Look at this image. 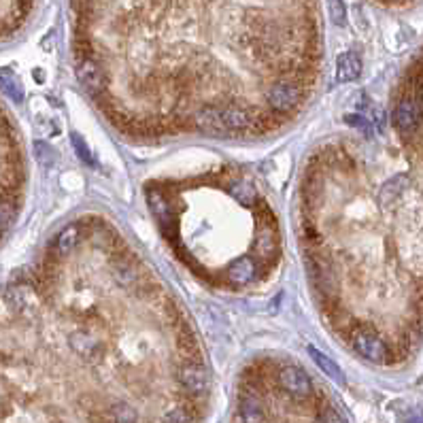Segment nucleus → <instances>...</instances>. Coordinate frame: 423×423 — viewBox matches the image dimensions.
<instances>
[{
  "label": "nucleus",
  "mask_w": 423,
  "mask_h": 423,
  "mask_svg": "<svg viewBox=\"0 0 423 423\" xmlns=\"http://www.w3.org/2000/svg\"><path fill=\"white\" fill-rule=\"evenodd\" d=\"M73 147H75V151H77V155L81 157V160L85 162V164H94V157H92V151H89V147H87V143L79 136V134H73Z\"/></svg>",
  "instance_id": "aec40b11"
},
{
  "label": "nucleus",
  "mask_w": 423,
  "mask_h": 423,
  "mask_svg": "<svg viewBox=\"0 0 423 423\" xmlns=\"http://www.w3.org/2000/svg\"><path fill=\"white\" fill-rule=\"evenodd\" d=\"M164 423H192V415L185 406H177L164 415Z\"/></svg>",
  "instance_id": "6ab92c4d"
},
{
  "label": "nucleus",
  "mask_w": 423,
  "mask_h": 423,
  "mask_svg": "<svg viewBox=\"0 0 423 423\" xmlns=\"http://www.w3.org/2000/svg\"><path fill=\"white\" fill-rule=\"evenodd\" d=\"M277 251H279V236H277L275 226H273V224L259 226L257 236H255V245H253V253H255L259 259L268 261V259L275 257Z\"/></svg>",
  "instance_id": "6e6552de"
},
{
  "label": "nucleus",
  "mask_w": 423,
  "mask_h": 423,
  "mask_svg": "<svg viewBox=\"0 0 423 423\" xmlns=\"http://www.w3.org/2000/svg\"><path fill=\"white\" fill-rule=\"evenodd\" d=\"M111 419L113 423H136V410L128 402H115L111 406Z\"/></svg>",
  "instance_id": "dca6fc26"
},
{
  "label": "nucleus",
  "mask_w": 423,
  "mask_h": 423,
  "mask_svg": "<svg viewBox=\"0 0 423 423\" xmlns=\"http://www.w3.org/2000/svg\"><path fill=\"white\" fill-rule=\"evenodd\" d=\"M179 383L192 396H202L208 387V375L200 361H185L179 368Z\"/></svg>",
  "instance_id": "423d86ee"
},
{
  "label": "nucleus",
  "mask_w": 423,
  "mask_h": 423,
  "mask_svg": "<svg viewBox=\"0 0 423 423\" xmlns=\"http://www.w3.org/2000/svg\"><path fill=\"white\" fill-rule=\"evenodd\" d=\"M238 421L241 423H261L264 421V402L257 394L247 392L238 400Z\"/></svg>",
  "instance_id": "1a4fd4ad"
},
{
  "label": "nucleus",
  "mask_w": 423,
  "mask_h": 423,
  "mask_svg": "<svg viewBox=\"0 0 423 423\" xmlns=\"http://www.w3.org/2000/svg\"><path fill=\"white\" fill-rule=\"evenodd\" d=\"M345 122L351 126V128H355V130H359L364 136H373V120H370V117H366L364 113H353V115H347L345 117Z\"/></svg>",
  "instance_id": "f3484780"
},
{
  "label": "nucleus",
  "mask_w": 423,
  "mask_h": 423,
  "mask_svg": "<svg viewBox=\"0 0 423 423\" xmlns=\"http://www.w3.org/2000/svg\"><path fill=\"white\" fill-rule=\"evenodd\" d=\"M308 355H310V359L317 364V368H320L326 377H330V379H332L334 383H338V385L345 383V375H343L340 366H338L330 355H326L324 351H320V349L313 347V345L308 347Z\"/></svg>",
  "instance_id": "9b49d317"
},
{
  "label": "nucleus",
  "mask_w": 423,
  "mask_h": 423,
  "mask_svg": "<svg viewBox=\"0 0 423 423\" xmlns=\"http://www.w3.org/2000/svg\"><path fill=\"white\" fill-rule=\"evenodd\" d=\"M228 192H230V196H232L238 204H243V206H255V204H257V189H255V185H253L249 179H245V177H236V179L228 185Z\"/></svg>",
  "instance_id": "ddd939ff"
},
{
  "label": "nucleus",
  "mask_w": 423,
  "mask_h": 423,
  "mask_svg": "<svg viewBox=\"0 0 423 423\" xmlns=\"http://www.w3.org/2000/svg\"><path fill=\"white\" fill-rule=\"evenodd\" d=\"M361 73V60L355 51H345L336 60V81L338 83H349L355 81Z\"/></svg>",
  "instance_id": "9d476101"
},
{
  "label": "nucleus",
  "mask_w": 423,
  "mask_h": 423,
  "mask_svg": "<svg viewBox=\"0 0 423 423\" xmlns=\"http://www.w3.org/2000/svg\"><path fill=\"white\" fill-rule=\"evenodd\" d=\"M81 241V226L77 224H71L66 226L54 241V253L64 257V255H71V251H75V247L79 245Z\"/></svg>",
  "instance_id": "4468645a"
},
{
  "label": "nucleus",
  "mask_w": 423,
  "mask_h": 423,
  "mask_svg": "<svg viewBox=\"0 0 423 423\" xmlns=\"http://www.w3.org/2000/svg\"><path fill=\"white\" fill-rule=\"evenodd\" d=\"M266 102L279 113H289L296 104L302 102V89L294 85L292 81H281L268 87L266 92Z\"/></svg>",
  "instance_id": "20e7f679"
},
{
  "label": "nucleus",
  "mask_w": 423,
  "mask_h": 423,
  "mask_svg": "<svg viewBox=\"0 0 423 423\" xmlns=\"http://www.w3.org/2000/svg\"><path fill=\"white\" fill-rule=\"evenodd\" d=\"M406 423H423V410L421 408H413L406 417Z\"/></svg>",
  "instance_id": "4be33fe9"
},
{
  "label": "nucleus",
  "mask_w": 423,
  "mask_h": 423,
  "mask_svg": "<svg viewBox=\"0 0 423 423\" xmlns=\"http://www.w3.org/2000/svg\"><path fill=\"white\" fill-rule=\"evenodd\" d=\"M328 13H330L332 24L345 26V22H347V7H345L343 0H328Z\"/></svg>",
  "instance_id": "a211bd4d"
},
{
  "label": "nucleus",
  "mask_w": 423,
  "mask_h": 423,
  "mask_svg": "<svg viewBox=\"0 0 423 423\" xmlns=\"http://www.w3.org/2000/svg\"><path fill=\"white\" fill-rule=\"evenodd\" d=\"M394 126L406 138L415 136L419 128L423 126V96H421V85L417 83V79H413L410 85L404 87L402 96L396 102Z\"/></svg>",
  "instance_id": "f257e3e1"
},
{
  "label": "nucleus",
  "mask_w": 423,
  "mask_h": 423,
  "mask_svg": "<svg viewBox=\"0 0 423 423\" xmlns=\"http://www.w3.org/2000/svg\"><path fill=\"white\" fill-rule=\"evenodd\" d=\"M0 87L5 89V94L13 100V102H22L24 100V85L20 81V77L11 71V69H0Z\"/></svg>",
  "instance_id": "2eb2a0df"
},
{
  "label": "nucleus",
  "mask_w": 423,
  "mask_h": 423,
  "mask_svg": "<svg viewBox=\"0 0 423 423\" xmlns=\"http://www.w3.org/2000/svg\"><path fill=\"white\" fill-rule=\"evenodd\" d=\"M257 273H259V268H257V261L253 257H238L228 266L226 281L232 287H245L257 279Z\"/></svg>",
  "instance_id": "0eeeda50"
},
{
  "label": "nucleus",
  "mask_w": 423,
  "mask_h": 423,
  "mask_svg": "<svg viewBox=\"0 0 423 423\" xmlns=\"http://www.w3.org/2000/svg\"><path fill=\"white\" fill-rule=\"evenodd\" d=\"M77 77H79V81H81L87 89H98V87L102 85V79H104L100 66H98L92 58H87V56L77 62Z\"/></svg>",
  "instance_id": "f8f14e48"
},
{
  "label": "nucleus",
  "mask_w": 423,
  "mask_h": 423,
  "mask_svg": "<svg viewBox=\"0 0 423 423\" xmlns=\"http://www.w3.org/2000/svg\"><path fill=\"white\" fill-rule=\"evenodd\" d=\"M147 204L151 208L153 217L157 220V226H160L162 234L173 243V236H175V210H173L171 200L160 189H147Z\"/></svg>",
  "instance_id": "7ed1b4c3"
},
{
  "label": "nucleus",
  "mask_w": 423,
  "mask_h": 423,
  "mask_svg": "<svg viewBox=\"0 0 423 423\" xmlns=\"http://www.w3.org/2000/svg\"><path fill=\"white\" fill-rule=\"evenodd\" d=\"M320 423H347V421L343 419V415L336 408H326L320 415Z\"/></svg>",
  "instance_id": "412c9836"
},
{
  "label": "nucleus",
  "mask_w": 423,
  "mask_h": 423,
  "mask_svg": "<svg viewBox=\"0 0 423 423\" xmlns=\"http://www.w3.org/2000/svg\"><path fill=\"white\" fill-rule=\"evenodd\" d=\"M351 343H353V349L368 361H373V364H387L389 361V349L375 330H370V328L355 330Z\"/></svg>",
  "instance_id": "f03ea898"
},
{
  "label": "nucleus",
  "mask_w": 423,
  "mask_h": 423,
  "mask_svg": "<svg viewBox=\"0 0 423 423\" xmlns=\"http://www.w3.org/2000/svg\"><path fill=\"white\" fill-rule=\"evenodd\" d=\"M277 381H279V385H281V389L285 392V394H289V396H294V398H308L310 396V389H313V385H310V379H308V375L304 373L302 368H298V366H283L281 370H279V375H277Z\"/></svg>",
  "instance_id": "39448f33"
}]
</instances>
